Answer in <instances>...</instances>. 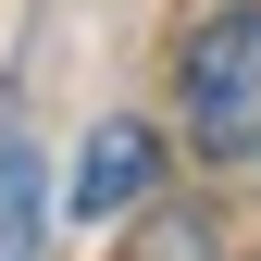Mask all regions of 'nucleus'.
I'll use <instances>...</instances> for the list:
<instances>
[{
  "mask_svg": "<svg viewBox=\"0 0 261 261\" xmlns=\"http://www.w3.org/2000/svg\"><path fill=\"white\" fill-rule=\"evenodd\" d=\"M174 100H187V149L199 162H224V174L261 162V0L199 13V38L174 62Z\"/></svg>",
  "mask_w": 261,
  "mask_h": 261,
  "instance_id": "f257e3e1",
  "label": "nucleus"
},
{
  "mask_svg": "<svg viewBox=\"0 0 261 261\" xmlns=\"http://www.w3.org/2000/svg\"><path fill=\"white\" fill-rule=\"evenodd\" d=\"M149 174H162V137H149L137 112H112L100 137H87V162H75V212H87V224L137 212V187H149Z\"/></svg>",
  "mask_w": 261,
  "mask_h": 261,
  "instance_id": "f03ea898",
  "label": "nucleus"
},
{
  "mask_svg": "<svg viewBox=\"0 0 261 261\" xmlns=\"http://www.w3.org/2000/svg\"><path fill=\"white\" fill-rule=\"evenodd\" d=\"M38 249H50V162L0 137V261H38Z\"/></svg>",
  "mask_w": 261,
  "mask_h": 261,
  "instance_id": "7ed1b4c3",
  "label": "nucleus"
}]
</instances>
